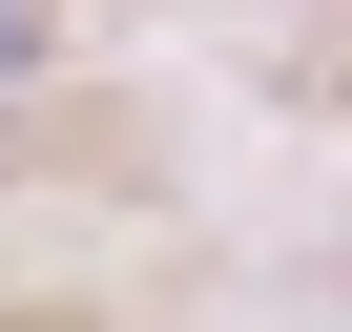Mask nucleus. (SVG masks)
<instances>
[{
  "label": "nucleus",
  "mask_w": 352,
  "mask_h": 332,
  "mask_svg": "<svg viewBox=\"0 0 352 332\" xmlns=\"http://www.w3.org/2000/svg\"><path fill=\"white\" fill-rule=\"evenodd\" d=\"M21 42H42V0H0V83H21Z\"/></svg>",
  "instance_id": "f257e3e1"
}]
</instances>
